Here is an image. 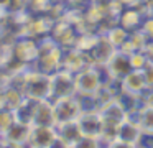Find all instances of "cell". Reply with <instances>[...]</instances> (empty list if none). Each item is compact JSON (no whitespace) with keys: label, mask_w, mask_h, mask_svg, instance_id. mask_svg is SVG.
Wrapping results in <instances>:
<instances>
[{"label":"cell","mask_w":153,"mask_h":148,"mask_svg":"<svg viewBox=\"0 0 153 148\" xmlns=\"http://www.w3.org/2000/svg\"><path fill=\"white\" fill-rule=\"evenodd\" d=\"M23 94L27 97L43 100V99L51 97V76L35 69L30 66L25 74V86H23Z\"/></svg>","instance_id":"cell-1"},{"label":"cell","mask_w":153,"mask_h":148,"mask_svg":"<svg viewBox=\"0 0 153 148\" xmlns=\"http://www.w3.org/2000/svg\"><path fill=\"white\" fill-rule=\"evenodd\" d=\"M76 95V74L61 68L51 74V100Z\"/></svg>","instance_id":"cell-2"},{"label":"cell","mask_w":153,"mask_h":148,"mask_svg":"<svg viewBox=\"0 0 153 148\" xmlns=\"http://www.w3.org/2000/svg\"><path fill=\"white\" fill-rule=\"evenodd\" d=\"M54 107V117H56V125L64 123V122L77 120L82 114V105L79 102L77 95H69V97H61L53 100Z\"/></svg>","instance_id":"cell-3"},{"label":"cell","mask_w":153,"mask_h":148,"mask_svg":"<svg viewBox=\"0 0 153 148\" xmlns=\"http://www.w3.org/2000/svg\"><path fill=\"white\" fill-rule=\"evenodd\" d=\"M104 69L107 74V81L120 82L130 71H133L132 62H130V54L122 49H117L112 58L107 61V64H104Z\"/></svg>","instance_id":"cell-4"},{"label":"cell","mask_w":153,"mask_h":148,"mask_svg":"<svg viewBox=\"0 0 153 148\" xmlns=\"http://www.w3.org/2000/svg\"><path fill=\"white\" fill-rule=\"evenodd\" d=\"M50 36L61 46V48L68 49V48H74V46H76L79 31H77L76 26L71 22H68L66 18H59V20H54Z\"/></svg>","instance_id":"cell-5"},{"label":"cell","mask_w":153,"mask_h":148,"mask_svg":"<svg viewBox=\"0 0 153 148\" xmlns=\"http://www.w3.org/2000/svg\"><path fill=\"white\" fill-rule=\"evenodd\" d=\"M13 48V54L18 61H22L23 64L33 66L36 62L38 56H40V45L38 39L30 38V36H18L12 45Z\"/></svg>","instance_id":"cell-6"},{"label":"cell","mask_w":153,"mask_h":148,"mask_svg":"<svg viewBox=\"0 0 153 148\" xmlns=\"http://www.w3.org/2000/svg\"><path fill=\"white\" fill-rule=\"evenodd\" d=\"M77 122H79V127L82 130V135H87V137H100L104 127H105L99 109L97 110H84L81 117L77 118Z\"/></svg>","instance_id":"cell-7"},{"label":"cell","mask_w":153,"mask_h":148,"mask_svg":"<svg viewBox=\"0 0 153 148\" xmlns=\"http://www.w3.org/2000/svg\"><path fill=\"white\" fill-rule=\"evenodd\" d=\"M87 66H92L91 58H89L87 53L79 51L77 48L64 49V53H63V66H61L63 69L71 71L73 74H77V72H81L82 69H86Z\"/></svg>","instance_id":"cell-8"},{"label":"cell","mask_w":153,"mask_h":148,"mask_svg":"<svg viewBox=\"0 0 153 148\" xmlns=\"http://www.w3.org/2000/svg\"><path fill=\"white\" fill-rule=\"evenodd\" d=\"M58 138L56 127H48V125H33L28 138V145L36 148H50V145Z\"/></svg>","instance_id":"cell-9"},{"label":"cell","mask_w":153,"mask_h":148,"mask_svg":"<svg viewBox=\"0 0 153 148\" xmlns=\"http://www.w3.org/2000/svg\"><path fill=\"white\" fill-rule=\"evenodd\" d=\"M117 51V48L110 43V39L107 38L105 35H100L99 39H97L96 46L91 49V53H87L91 58V62L96 66H104L107 64L110 58L114 56V53Z\"/></svg>","instance_id":"cell-10"},{"label":"cell","mask_w":153,"mask_h":148,"mask_svg":"<svg viewBox=\"0 0 153 148\" xmlns=\"http://www.w3.org/2000/svg\"><path fill=\"white\" fill-rule=\"evenodd\" d=\"M120 89L142 97L150 87H148V84H146V79H145V76H143L142 69H133V71H130L128 74L120 81Z\"/></svg>","instance_id":"cell-11"},{"label":"cell","mask_w":153,"mask_h":148,"mask_svg":"<svg viewBox=\"0 0 153 148\" xmlns=\"http://www.w3.org/2000/svg\"><path fill=\"white\" fill-rule=\"evenodd\" d=\"M146 16V12L140 7H125L119 15V25L123 26L127 31H137L142 28V23Z\"/></svg>","instance_id":"cell-12"},{"label":"cell","mask_w":153,"mask_h":148,"mask_svg":"<svg viewBox=\"0 0 153 148\" xmlns=\"http://www.w3.org/2000/svg\"><path fill=\"white\" fill-rule=\"evenodd\" d=\"M33 125H48V127H56V117H54V107L51 99L38 100L36 110H35Z\"/></svg>","instance_id":"cell-13"},{"label":"cell","mask_w":153,"mask_h":148,"mask_svg":"<svg viewBox=\"0 0 153 148\" xmlns=\"http://www.w3.org/2000/svg\"><path fill=\"white\" fill-rule=\"evenodd\" d=\"M140 137H142V128H140V125L128 117L117 127V138L122 141H127V143H132V145L138 147Z\"/></svg>","instance_id":"cell-14"},{"label":"cell","mask_w":153,"mask_h":148,"mask_svg":"<svg viewBox=\"0 0 153 148\" xmlns=\"http://www.w3.org/2000/svg\"><path fill=\"white\" fill-rule=\"evenodd\" d=\"M56 132H58V137H59L63 141H66L69 147H74V145L81 140V137H82V130H81L79 122L77 120L58 123L56 125Z\"/></svg>","instance_id":"cell-15"},{"label":"cell","mask_w":153,"mask_h":148,"mask_svg":"<svg viewBox=\"0 0 153 148\" xmlns=\"http://www.w3.org/2000/svg\"><path fill=\"white\" fill-rule=\"evenodd\" d=\"M30 132H31V127L30 125H25L22 122H13L8 132L4 135V140L10 141V143H18V145H27L28 143V138H30Z\"/></svg>","instance_id":"cell-16"},{"label":"cell","mask_w":153,"mask_h":148,"mask_svg":"<svg viewBox=\"0 0 153 148\" xmlns=\"http://www.w3.org/2000/svg\"><path fill=\"white\" fill-rule=\"evenodd\" d=\"M36 99L31 97H25V100L22 102V105L15 110V118L17 122H22L25 125L33 127V120H35V110H36Z\"/></svg>","instance_id":"cell-17"},{"label":"cell","mask_w":153,"mask_h":148,"mask_svg":"<svg viewBox=\"0 0 153 148\" xmlns=\"http://www.w3.org/2000/svg\"><path fill=\"white\" fill-rule=\"evenodd\" d=\"M135 114V120L142 128V133H153V104H142ZM132 114V115H133Z\"/></svg>","instance_id":"cell-18"},{"label":"cell","mask_w":153,"mask_h":148,"mask_svg":"<svg viewBox=\"0 0 153 148\" xmlns=\"http://www.w3.org/2000/svg\"><path fill=\"white\" fill-rule=\"evenodd\" d=\"M25 97H27V95L22 91L8 86V87H5L4 91H2V105H4V109H8V110L15 112L22 105V102L25 100Z\"/></svg>","instance_id":"cell-19"},{"label":"cell","mask_w":153,"mask_h":148,"mask_svg":"<svg viewBox=\"0 0 153 148\" xmlns=\"http://www.w3.org/2000/svg\"><path fill=\"white\" fill-rule=\"evenodd\" d=\"M105 36L110 39V43H112L117 49H122L123 46H125V43L128 41L130 31H127V30L123 28V26H120V25H115L105 33Z\"/></svg>","instance_id":"cell-20"},{"label":"cell","mask_w":153,"mask_h":148,"mask_svg":"<svg viewBox=\"0 0 153 148\" xmlns=\"http://www.w3.org/2000/svg\"><path fill=\"white\" fill-rule=\"evenodd\" d=\"M15 118V112L8 110V109H0V137H4L8 132V128L13 125Z\"/></svg>","instance_id":"cell-21"},{"label":"cell","mask_w":153,"mask_h":148,"mask_svg":"<svg viewBox=\"0 0 153 148\" xmlns=\"http://www.w3.org/2000/svg\"><path fill=\"white\" fill-rule=\"evenodd\" d=\"M130 62H132L133 69H143L148 64V58H146L145 51H135L130 54Z\"/></svg>","instance_id":"cell-22"},{"label":"cell","mask_w":153,"mask_h":148,"mask_svg":"<svg viewBox=\"0 0 153 148\" xmlns=\"http://www.w3.org/2000/svg\"><path fill=\"white\" fill-rule=\"evenodd\" d=\"M142 30L143 33H145V36L148 39H153V16L152 15H148L145 20H143V23H142Z\"/></svg>","instance_id":"cell-23"},{"label":"cell","mask_w":153,"mask_h":148,"mask_svg":"<svg viewBox=\"0 0 153 148\" xmlns=\"http://www.w3.org/2000/svg\"><path fill=\"white\" fill-rule=\"evenodd\" d=\"M107 148H138L137 145H132V143H127V141H122L119 138H115L114 141H110L107 145Z\"/></svg>","instance_id":"cell-24"},{"label":"cell","mask_w":153,"mask_h":148,"mask_svg":"<svg viewBox=\"0 0 153 148\" xmlns=\"http://www.w3.org/2000/svg\"><path fill=\"white\" fill-rule=\"evenodd\" d=\"M5 87H8V74H7V71L0 69V92L4 91Z\"/></svg>","instance_id":"cell-25"}]
</instances>
